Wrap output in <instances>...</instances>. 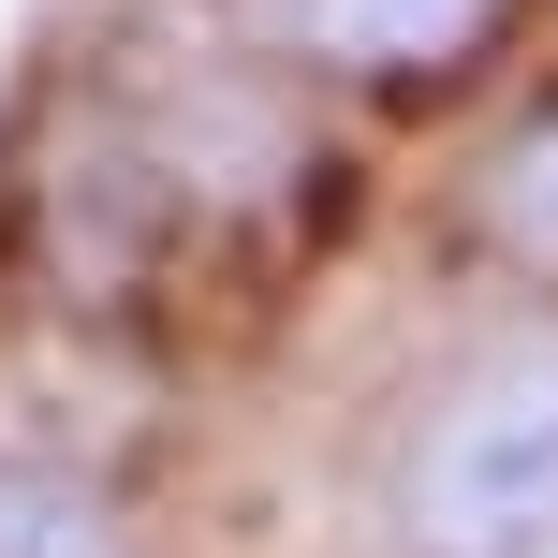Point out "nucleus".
I'll return each instance as SVG.
<instances>
[{"mask_svg":"<svg viewBox=\"0 0 558 558\" xmlns=\"http://www.w3.org/2000/svg\"><path fill=\"white\" fill-rule=\"evenodd\" d=\"M485 221H500L530 265H558V104L500 147V162H485Z\"/></svg>","mask_w":558,"mask_h":558,"instance_id":"nucleus-4","label":"nucleus"},{"mask_svg":"<svg viewBox=\"0 0 558 558\" xmlns=\"http://www.w3.org/2000/svg\"><path fill=\"white\" fill-rule=\"evenodd\" d=\"M544 558H558V544H544Z\"/></svg>","mask_w":558,"mask_h":558,"instance_id":"nucleus-5","label":"nucleus"},{"mask_svg":"<svg viewBox=\"0 0 558 558\" xmlns=\"http://www.w3.org/2000/svg\"><path fill=\"white\" fill-rule=\"evenodd\" d=\"M265 15H279V45H308L324 74L397 88V74H441V59H471L485 29L514 15V0H265Z\"/></svg>","mask_w":558,"mask_h":558,"instance_id":"nucleus-2","label":"nucleus"},{"mask_svg":"<svg viewBox=\"0 0 558 558\" xmlns=\"http://www.w3.org/2000/svg\"><path fill=\"white\" fill-rule=\"evenodd\" d=\"M397 544L412 558H544L558 544V324L471 353L426 397L397 456Z\"/></svg>","mask_w":558,"mask_h":558,"instance_id":"nucleus-1","label":"nucleus"},{"mask_svg":"<svg viewBox=\"0 0 558 558\" xmlns=\"http://www.w3.org/2000/svg\"><path fill=\"white\" fill-rule=\"evenodd\" d=\"M0 558H133V544L74 456H0Z\"/></svg>","mask_w":558,"mask_h":558,"instance_id":"nucleus-3","label":"nucleus"}]
</instances>
